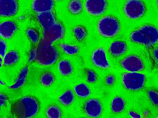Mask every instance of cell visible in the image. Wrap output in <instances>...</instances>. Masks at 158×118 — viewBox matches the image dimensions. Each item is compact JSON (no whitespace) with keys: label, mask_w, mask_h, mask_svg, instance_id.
Returning <instances> with one entry per match:
<instances>
[{"label":"cell","mask_w":158,"mask_h":118,"mask_svg":"<svg viewBox=\"0 0 158 118\" xmlns=\"http://www.w3.org/2000/svg\"><path fill=\"white\" fill-rule=\"evenodd\" d=\"M130 38L134 42L150 46L157 42L158 31L156 27L152 26L145 25L132 32Z\"/></svg>","instance_id":"6da1fadb"},{"label":"cell","mask_w":158,"mask_h":118,"mask_svg":"<svg viewBox=\"0 0 158 118\" xmlns=\"http://www.w3.org/2000/svg\"><path fill=\"white\" fill-rule=\"evenodd\" d=\"M39 109L36 100L28 96L21 98L15 104L14 109L17 116L19 118H30L35 116Z\"/></svg>","instance_id":"7a4b0ae2"},{"label":"cell","mask_w":158,"mask_h":118,"mask_svg":"<svg viewBox=\"0 0 158 118\" xmlns=\"http://www.w3.org/2000/svg\"><path fill=\"white\" fill-rule=\"evenodd\" d=\"M58 53L56 49L51 45H48L41 42L36 49L35 60L39 63L44 65H50L56 61Z\"/></svg>","instance_id":"3957f363"},{"label":"cell","mask_w":158,"mask_h":118,"mask_svg":"<svg viewBox=\"0 0 158 118\" xmlns=\"http://www.w3.org/2000/svg\"><path fill=\"white\" fill-rule=\"evenodd\" d=\"M98 29L102 36L111 37L118 32L120 26L118 21L114 17L106 16L99 20L98 25Z\"/></svg>","instance_id":"277c9868"},{"label":"cell","mask_w":158,"mask_h":118,"mask_svg":"<svg viewBox=\"0 0 158 118\" xmlns=\"http://www.w3.org/2000/svg\"><path fill=\"white\" fill-rule=\"evenodd\" d=\"M145 75L136 72H125L122 77V82L125 87L128 89L136 91L141 89L144 85Z\"/></svg>","instance_id":"5b68a950"},{"label":"cell","mask_w":158,"mask_h":118,"mask_svg":"<svg viewBox=\"0 0 158 118\" xmlns=\"http://www.w3.org/2000/svg\"><path fill=\"white\" fill-rule=\"evenodd\" d=\"M145 7L140 0H129L126 4L124 11L126 15L132 19L138 18L143 15Z\"/></svg>","instance_id":"8992f818"},{"label":"cell","mask_w":158,"mask_h":118,"mask_svg":"<svg viewBox=\"0 0 158 118\" xmlns=\"http://www.w3.org/2000/svg\"><path fill=\"white\" fill-rule=\"evenodd\" d=\"M64 33V30L61 24L55 22L49 28L44 31L43 42L47 45H51L53 42L62 38Z\"/></svg>","instance_id":"52a82bcc"},{"label":"cell","mask_w":158,"mask_h":118,"mask_svg":"<svg viewBox=\"0 0 158 118\" xmlns=\"http://www.w3.org/2000/svg\"><path fill=\"white\" fill-rule=\"evenodd\" d=\"M121 64L125 70L131 72L140 71L144 68V65L138 57L131 55L125 58L121 62Z\"/></svg>","instance_id":"ba28073f"},{"label":"cell","mask_w":158,"mask_h":118,"mask_svg":"<svg viewBox=\"0 0 158 118\" xmlns=\"http://www.w3.org/2000/svg\"><path fill=\"white\" fill-rule=\"evenodd\" d=\"M106 6V0H86L85 5L87 12L93 15H98L103 13Z\"/></svg>","instance_id":"9c48e42d"},{"label":"cell","mask_w":158,"mask_h":118,"mask_svg":"<svg viewBox=\"0 0 158 118\" xmlns=\"http://www.w3.org/2000/svg\"><path fill=\"white\" fill-rule=\"evenodd\" d=\"M18 7L16 0H0V16H14L17 13Z\"/></svg>","instance_id":"30bf717a"},{"label":"cell","mask_w":158,"mask_h":118,"mask_svg":"<svg viewBox=\"0 0 158 118\" xmlns=\"http://www.w3.org/2000/svg\"><path fill=\"white\" fill-rule=\"evenodd\" d=\"M87 114L89 116L96 117L99 116L102 111V105L97 99H92L88 100L85 106Z\"/></svg>","instance_id":"8fae6325"},{"label":"cell","mask_w":158,"mask_h":118,"mask_svg":"<svg viewBox=\"0 0 158 118\" xmlns=\"http://www.w3.org/2000/svg\"><path fill=\"white\" fill-rule=\"evenodd\" d=\"M92 59L96 66L103 68H108L110 67L106 57L105 52L102 47L96 49L93 52Z\"/></svg>","instance_id":"7c38bea8"},{"label":"cell","mask_w":158,"mask_h":118,"mask_svg":"<svg viewBox=\"0 0 158 118\" xmlns=\"http://www.w3.org/2000/svg\"><path fill=\"white\" fill-rule=\"evenodd\" d=\"M16 29V26L12 21H7L0 23V35L4 38H11Z\"/></svg>","instance_id":"4fadbf2b"},{"label":"cell","mask_w":158,"mask_h":118,"mask_svg":"<svg viewBox=\"0 0 158 118\" xmlns=\"http://www.w3.org/2000/svg\"><path fill=\"white\" fill-rule=\"evenodd\" d=\"M54 5L52 0H34L32 8L36 12L51 11Z\"/></svg>","instance_id":"5bb4252c"},{"label":"cell","mask_w":158,"mask_h":118,"mask_svg":"<svg viewBox=\"0 0 158 118\" xmlns=\"http://www.w3.org/2000/svg\"><path fill=\"white\" fill-rule=\"evenodd\" d=\"M37 18L44 31L49 28L56 22L54 16L50 11L39 13Z\"/></svg>","instance_id":"9a60e30c"},{"label":"cell","mask_w":158,"mask_h":118,"mask_svg":"<svg viewBox=\"0 0 158 118\" xmlns=\"http://www.w3.org/2000/svg\"><path fill=\"white\" fill-rule=\"evenodd\" d=\"M127 48V45L124 42L116 41L113 42L111 44L110 47V51L113 55L118 56L124 53Z\"/></svg>","instance_id":"2e32d148"},{"label":"cell","mask_w":158,"mask_h":118,"mask_svg":"<svg viewBox=\"0 0 158 118\" xmlns=\"http://www.w3.org/2000/svg\"><path fill=\"white\" fill-rule=\"evenodd\" d=\"M125 107V103L123 98L119 96L114 98L111 103L112 110L115 112L118 113L122 112Z\"/></svg>","instance_id":"e0dca14e"},{"label":"cell","mask_w":158,"mask_h":118,"mask_svg":"<svg viewBox=\"0 0 158 118\" xmlns=\"http://www.w3.org/2000/svg\"><path fill=\"white\" fill-rule=\"evenodd\" d=\"M4 64L5 65H11L16 63L19 60L18 53L15 51H12L7 53L4 56Z\"/></svg>","instance_id":"ac0fdd59"},{"label":"cell","mask_w":158,"mask_h":118,"mask_svg":"<svg viewBox=\"0 0 158 118\" xmlns=\"http://www.w3.org/2000/svg\"><path fill=\"white\" fill-rule=\"evenodd\" d=\"M27 72V67H26L21 71L15 83L10 86V88L15 89L23 85L25 82Z\"/></svg>","instance_id":"d6986e66"},{"label":"cell","mask_w":158,"mask_h":118,"mask_svg":"<svg viewBox=\"0 0 158 118\" xmlns=\"http://www.w3.org/2000/svg\"><path fill=\"white\" fill-rule=\"evenodd\" d=\"M74 90L76 94L79 96L86 97L90 93V90L85 83H81L76 85L74 87Z\"/></svg>","instance_id":"ffe728a7"},{"label":"cell","mask_w":158,"mask_h":118,"mask_svg":"<svg viewBox=\"0 0 158 118\" xmlns=\"http://www.w3.org/2000/svg\"><path fill=\"white\" fill-rule=\"evenodd\" d=\"M59 69L61 74L64 75H69L72 70V68L69 62L65 60L60 62L59 65Z\"/></svg>","instance_id":"44dd1931"},{"label":"cell","mask_w":158,"mask_h":118,"mask_svg":"<svg viewBox=\"0 0 158 118\" xmlns=\"http://www.w3.org/2000/svg\"><path fill=\"white\" fill-rule=\"evenodd\" d=\"M74 97L73 93L71 90H69L60 96L59 97V100L63 104L68 105L72 103Z\"/></svg>","instance_id":"7402d4cb"},{"label":"cell","mask_w":158,"mask_h":118,"mask_svg":"<svg viewBox=\"0 0 158 118\" xmlns=\"http://www.w3.org/2000/svg\"><path fill=\"white\" fill-rule=\"evenodd\" d=\"M69 9L70 12L74 14L80 12L82 10V6L81 2L79 0H73L69 5Z\"/></svg>","instance_id":"603a6c76"},{"label":"cell","mask_w":158,"mask_h":118,"mask_svg":"<svg viewBox=\"0 0 158 118\" xmlns=\"http://www.w3.org/2000/svg\"><path fill=\"white\" fill-rule=\"evenodd\" d=\"M46 114L48 118H60L61 116V112L59 108L56 106L49 107L47 111Z\"/></svg>","instance_id":"cb8c5ba5"},{"label":"cell","mask_w":158,"mask_h":118,"mask_svg":"<svg viewBox=\"0 0 158 118\" xmlns=\"http://www.w3.org/2000/svg\"><path fill=\"white\" fill-rule=\"evenodd\" d=\"M40 80L43 85L48 86H50L54 81V77L51 73H46L42 76Z\"/></svg>","instance_id":"d4e9b609"},{"label":"cell","mask_w":158,"mask_h":118,"mask_svg":"<svg viewBox=\"0 0 158 118\" xmlns=\"http://www.w3.org/2000/svg\"><path fill=\"white\" fill-rule=\"evenodd\" d=\"M60 46L66 53L69 55L76 54L78 51V48L75 46H72L65 43L61 44Z\"/></svg>","instance_id":"484cf974"},{"label":"cell","mask_w":158,"mask_h":118,"mask_svg":"<svg viewBox=\"0 0 158 118\" xmlns=\"http://www.w3.org/2000/svg\"><path fill=\"white\" fill-rule=\"evenodd\" d=\"M74 32L76 37L79 40L83 39L86 36V33L84 28L78 26L74 29Z\"/></svg>","instance_id":"4316f807"},{"label":"cell","mask_w":158,"mask_h":118,"mask_svg":"<svg viewBox=\"0 0 158 118\" xmlns=\"http://www.w3.org/2000/svg\"><path fill=\"white\" fill-rule=\"evenodd\" d=\"M27 33L28 37L33 43H36L38 39V35L35 30L32 29H29L27 31Z\"/></svg>","instance_id":"83f0119b"},{"label":"cell","mask_w":158,"mask_h":118,"mask_svg":"<svg viewBox=\"0 0 158 118\" xmlns=\"http://www.w3.org/2000/svg\"><path fill=\"white\" fill-rule=\"evenodd\" d=\"M149 97L155 105H157L158 103L157 93L153 91H150L148 92Z\"/></svg>","instance_id":"f1b7e54d"},{"label":"cell","mask_w":158,"mask_h":118,"mask_svg":"<svg viewBox=\"0 0 158 118\" xmlns=\"http://www.w3.org/2000/svg\"><path fill=\"white\" fill-rule=\"evenodd\" d=\"M6 47L7 45L6 42L0 39V55L3 58L5 55Z\"/></svg>","instance_id":"f546056e"},{"label":"cell","mask_w":158,"mask_h":118,"mask_svg":"<svg viewBox=\"0 0 158 118\" xmlns=\"http://www.w3.org/2000/svg\"><path fill=\"white\" fill-rule=\"evenodd\" d=\"M88 76L87 80L89 82H93L95 81L96 79V76L95 74L93 71L88 70L87 71Z\"/></svg>","instance_id":"4dcf8cb0"},{"label":"cell","mask_w":158,"mask_h":118,"mask_svg":"<svg viewBox=\"0 0 158 118\" xmlns=\"http://www.w3.org/2000/svg\"><path fill=\"white\" fill-rule=\"evenodd\" d=\"M7 100V98L6 96L0 93V107L5 104Z\"/></svg>","instance_id":"1f68e13d"},{"label":"cell","mask_w":158,"mask_h":118,"mask_svg":"<svg viewBox=\"0 0 158 118\" xmlns=\"http://www.w3.org/2000/svg\"><path fill=\"white\" fill-rule=\"evenodd\" d=\"M129 114L132 118H139L141 117L140 115L132 111H130L129 112Z\"/></svg>","instance_id":"d6a6232c"},{"label":"cell","mask_w":158,"mask_h":118,"mask_svg":"<svg viewBox=\"0 0 158 118\" xmlns=\"http://www.w3.org/2000/svg\"><path fill=\"white\" fill-rule=\"evenodd\" d=\"M113 78L112 76H110L108 77L107 80V82L108 83L111 84L113 81Z\"/></svg>","instance_id":"836d02e7"},{"label":"cell","mask_w":158,"mask_h":118,"mask_svg":"<svg viewBox=\"0 0 158 118\" xmlns=\"http://www.w3.org/2000/svg\"><path fill=\"white\" fill-rule=\"evenodd\" d=\"M154 55L156 59L157 60H158V49H156L154 52Z\"/></svg>","instance_id":"e575fe53"},{"label":"cell","mask_w":158,"mask_h":118,"mask_svg":"<svg viewBox=\"0 0 158 118\" xmlns=\"http://www.w3.org/2000/svg\"><path fill=\"white\" fill-rule=\"evenodd\" d=\"M2 58L0 57V68L1 67L2 65ZM2 82L0 80V83L1 84H3V83H2Z\"/></svg>","instance_id":"d590c367"},{"label":"cell","mask_w":158,"mask_h":118,"mask_svg":"<svg viewBox=\"0 0 158 118\" xmlns=\"http://www.w3.org/2000/svg\"></svg>","instance_id":"8d00e7d4"}]
</instances>
